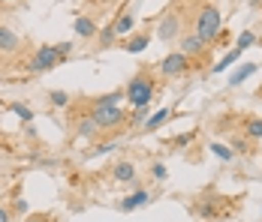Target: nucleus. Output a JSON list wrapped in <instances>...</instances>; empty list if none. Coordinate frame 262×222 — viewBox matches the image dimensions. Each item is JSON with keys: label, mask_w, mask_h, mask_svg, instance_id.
<instances>
[{"label": "nucleus", "mask_w": 262, "mask_h": 222, "mask_svg": "<svg viewBox=\"0 0 262 222\" xmlns=\"http://www.w3.org/2000/svg\"><path fill=\"white\" fill-rule=\"evenodd\" d=\"M127 102H130L133 108H145V105H151V99L157 93V81H154V75L151 69H142V72L130 78V84H127Z\"/></svg>", "instance_id": "f257e3e1"}, {"label": "nucleus", "mask_w": 262, "mask_h": 222, "mask_svg": "<svg viewBox=\"0 0 262 222\" xmlns=\"http://www.w3.org/2000/svg\"><path fill=\"white\" fill-rule=\"evenodd\" d=\"M220 30H223L220 9H217L214 3H202V9H199V15H196V24H193V33H199L208 45H214L217 36H220Z\"/></svg>", "instance_id": "f03ea898"}, {"label": "nucleus", "mask_w": 262, "mask_h": 222, "mask_svg": "<svg viewBox=\"0 0 262 222\" xmlns=\"http://www.w3.org/2000/svg\"><path fill=\"white\" fill-rule=\"evenodd\" d=\"M91 117L97 120L100 126V132H121V129H127V120H130V114L124 111V105H108V108H94L91 111Z\"/></svg>", "instance_id": "7ed1b4c3"}, {"label": "nucleus", "mask_w": 262, "mask_h": 222, "mask_svg": "<svg viewBox=\"0 0 262 222\" xmlns=\"http://www.w3.org/2000/svg\"><path fill=\"white\" fill-rule=\"evenodd\" d=\"M60 60H63V57H60V51L54 48V45H39V48L27 57L25 69L33 72V75H42V72H49V69H54Z\"/></svg>", "instance_id": "20e7f679"}, {"label": "nucleus", "mask_w": 262, "mask_h": 222, "mask_svg": "<svg viewBox=\"0 0 262 222\" xmlns=\"http://www.w3.org/2000/svg\"><path fill=\"white\" fill-rule=\"evenodd\" d=\"M181 36H184V18L178 15V9H166L157 21V39H163V42H178Z\"/></svg>", "instance_id": "39448f33"}, {"label": "nucleus", "mask_w": 262, "mask_h": 222, "mask_svg": "<svg viewBox=\"0 0 262 222\" xmlns=\"http://www.w3.org/2000/svg\"><path fill=\"white\" fill-rule=\"evenodd\" d=\"M190 57L187 54H181V51H169L163 60H160V66H157V72L163 75V78H178V75L184 72H190Z\"/></svg>", "instance_id": "423d86ee"}, {"label": "nucleus", "mask_w": 262, "mask_h": 222, "mask_svg": "<svg viewBox=\"0 0 262 222\" xmlns=\"http://www.w3.org/2000/svg\"><path fill=\"white\" fill-rule=\"evenodd\" d=\"M208 48V42L199 36V33H193V30H184V36L178 39V51L187 54V57H202Z\"/></svg>", "instance_id": "0eeeda50"}, {"label": "nucleus", "mask_w": 262, "mask_h": 222, "mask_svg": "<svg viewBox=\"0 0 262 222\" xmlns=\"http://www.w3.org/2000/svg\"><path fill=\"white\" fill-rule=\"evenodd\" d=\"M112 174H115V180H118V183H139V168H136V162H130V159L115 162Z\"/></svg>", "instance_id": "6e6552de"}, {"label": "nucleus", "mask_w": 262, "mask_h": 222, "mask_svg": "<svg viewBox=\"0 0 262 222\" xmlns=\"http://www.w3.org/2000/svg\"><path fill=\"white\" fill-rule=\"evenodd\" d=\"M73 30H76L79 39H97V36H100V24H97L91 15H79L76 24H73Z\"/></svg>", "instance_id": "1a4fd4ad"}, {"label": "nucleus", "mask_w": 262, "mask_h": 222, "mask_svg": "<svg viewBox=\"0 0 262 222\" xmlns=\"http://www.w3.org/2000/svg\"><path fill=\"white\" fill-rule=\"evenodd\" d=\"M18 48H21V39H18V33L0 24V51H3V54H12V51H18Z\"/></svg>", "instance_id": "9d476101"}, {"label": "nucleus", "mask_w": 262, "mask_h": 222, "mask_svg": "<svg viewBox=\"0 0 262 222\" xmlns=\"http://www.w3.org/2000/svg\"><path fill=\"white\" fill-rule=\"evenodd\" d=\"M148 201H151V192H148V189H136L133 195H127L124 201H121V210L130 213V210H136V207H145Z\"/></svg>", "instance_id": "9b49d317"}, {"label": "nucleus", "mask_w": 262, "mask_h": 222, "mask_svg": "<svg viewBox=\"0 0 262 222\" xmlns=\"http://www.w3.org/2000/svg\"><path fill=\"white\" fill-rule=\"evenodd\" d=\"M148 42H151V33H133L130 39L124 42V51H130V54H139V51H145L148 48Z\"/></svg>", "instance_id": "f8f14e48"}, {"label": "nucleus", "mask_w": 262, "mask_h": 222, "mask_svg": "<svg viewBox=\"0 0 262 222\" xmlns=\"http://www.w3.org/2000/svg\"><path fill=\"white\" fill-rule=\"evenodd\" d=\"M127 102V93L124 90H112V93H103V96L94 99V108H108V105H121Z\"/></svg>", "instance_id": "ddd939ff"}, {"label": "nucleus", "mask_w": 262, "mask_h": 222, "mask_svg": "<svg viewBox=\"0 0 262 222\" xmlns=\"http://www.w3.org/2000/svg\"><path fill=\"white\" fill-rule=\"evenodd\" d=\"M76 132H79L81 138H97V135H100V126H97V120L88 114V117H81L79 124H76Z\"/></svg>", "instance_id": "4468645a"}, {"label": "nucleus", "mask_w": 262, "mask_h": 222, "mask_svg": "<svg viewBox=\"0 0 262 222\" xmlns=\"http://www.w3.org/2000/svg\"><path fill=\"white\" fill-rule=\"evenodd\" d=\"M133 27H136V15H133V12H121V15L115 18V30H118V36H130Z\"/></svg>", "instance_id": "2eb2a0df"}, {"label": "nucleus", "mask_w": 262, "mask_h": 222, "mask_svg": "<svg viewBox=\"0 0 262 222\" xmlns=\"http://www.w3.org/2000/svg\"><path fill=\"white\" fill-rule=\"evenodd\" d=\"M169 117H172V111H169V108H160V111L154 114V117H148V120H145V126H142V132H154V129H160V126L166 124Z\"/></svg>", "instance_id": "dca6fc26"}, {"label": "nucleus", "mask_w": 262, "mask_h": 222, "mask_svg": "<svg viewBox=\"0 0 262 222\" xmlns=\"http://www.w3.org/2000/svg\"><path fill=\"white\" fill-rule=\"evenodd\" d=\"M241 132H244L250 141H259V138H262V117H247Z\"/></svg>", "instance_id": "f3484780"}, {"label": "nucleus", "mask_w": 262, "mask_h": 222, "mask_svg": "<svg viewBox=\"0 0 262 222\" xmlns=\"http://www.w3.org/2000/svg\"><path fill=\"white\" fill-rule=\"evenodd\" d=\"M256 42H259V39H256V33H253V30H241V36L235 39V51L244 54V51L250 48V45H256Z\"/></svg>", "instance_id": "a211bd4d"}, {"label": "nucleus", "mask_w": 262, "mask_h": 222, "mask_svg": "<svg viewBox=\"0 0 262 222\" xmlns=\"http://www.w3.org/2000/svg\"><path fill=\"white\" fill-rule=\"evenodd\" d=\"M196 210H199V216H205V219H211V216H217V198H202L199 204H196Z\"/></svg>", "instance_id": "6ab92c4d"}, {"label": "nucleus", "mask_w": 262, "mask_h": 222, "mask_svg": "<svg viewBox=\"0 0 262 222\" xmlns=\"http://www.w3.org/2000/svg\"><path fill=\"white\" fill-rule=\"evenodd\" d=\"M97 42H100L103 48H108V45H115V42H118V30H115V21H112L108 27H103V30H100Z\"/></svg>", "instance_id": "aec40b11"}, {"label": "nucleus", "mask_w": 262, "mask_h": 222, "mask_svg": "<svg viewBox=\"0 0 262 222\" xmlns=\"http://www.w3.org/2000/svg\"><path fill=\"white\" fill-rule=\"evenodd\" d=\"M253 72H256V63H244L241 69H235V72H232V78H229V87H238L247 75H253Z\"/></svg>", "instance_id": "412c9836"}, {"label": "nucleus", "mask_w": 262, "mask_h": 222, "mask_svg": "<svg viewBox=\"0 0 262 222\" xmlns=\"http://www.w3.org/2000/svg\"><path fill=\"white\" fill-rule=\"evenodd\" d=\"M232 150H235V153H241V156H247V153H250V138H247V135H244V132H241V135H232Z\"/></svg>", "instance_id": "4be33fe9"}, {"label": "nucleus", "mask_w": 262, "mask_h": 222, "mask_svg": "<svg viewBox=\"0 0 262 222\" xmlns=\"http://www.w3.org/2000/svg\"><path fill=\"white\" fill-rule=\"evenodd\" d=\"M208 150L214 153V156H217V159H223V162H232V159H235V150L226 147V144H217V141H214Z\"/></svg>", "instance_id": "5701e85b"}, {"label": "nucleus", "mask_w": 262, "mask_h": 222, "mask_svg": "<svg viewBox=\"0 0 262 222\" xmlns=\"http://www.w3.org/2000/svg\"><path fill=\"white\" fill-rule=\"evenodd\" d=\"M49 102L54 108H67L70 105V93L67 90H49Z\"/></svg>", "instance_id": "b1692460"}, {"label": "nucleus", "mask_w": 262, "mask_h": 222, "mask_svg": "<svg viewBox=\"0 0 262 222\" xmlns=\"http://www.w3.org/2000/svg\"><path fill=\"white\" fill-rule=\"evenodd\" d=\"M238 57H241V51H229V54H226V57H223V60H217V63H214V72H223V69H229V66H232V63H235Z\"/></svg>", "instance_id": "393cba45"}, {"label": "nucleus", "mask_w": 262, "mask_h": 222, "mask_svg": "<svg viewBox=\"0 0 262 222\" xmlns=\"http://www.w3.org/2000/svg\"><path fill=\"white\" fill-rule=\"evenodd\" d=\"M145 114H148V105L145 108H133L130 120H127V129H139V126H145L142 120H145Z\"/></svg>", "instance_id": "a878e982"}, {"label": "nucleus", "mask_w": 262, "mask_h": 222, "mask_svg": "<svg viewBox=\"0 0 262 222\" xmlns=\"http://www.w3.org/2000/svg\"><path fill=\"white\" fill-rule=\"evenodd\" d=\"M9 108H12V111H15V114H18V117H21V120H27V124H30V120H33V111H30V108H27V105H21V102H12V105H9Z\"/></svg>", "instance_id": "bb28decb"}, {"label": "nucleus", "mask_w": 262, "mask_h": 222, "mask_svg": "<svg viewBox=\"0 0 262 222\" xmlns=\"http://www.w3.org/2000/svg\"><path fill=\"white\" fill-rule=\"evenodd\" d=\"M151 177H154V180H166V177H169V168H166L163 162H154V165H151Z\"/></svg>", "instance_id": "cd10ccee"}, {"label": "nucleus", "mask_w": 262, "mask_h": 222, "mask_svg": "<svg viewBox=\"0 0 262 222\" xmlns=\"http://www.w3.org/2000/svg\"><path fill=\"white\" fill-rule=\"evenodd\" d=\"M12 213H21V216L27 213V201L21 198V192H18V195L12 198Z\"/></svg>", "instance_id": "c85d7f7f"}, {"label": "nucleus", "mask_w": 262, "mask_h": 222, "mask_svg": "<svg viewBox=\"0 0 262 222\" xmlns=\"http://www.w3.org/2000/svg\"><path fill=\"white\" fill-rule=\"evenodd\" d=\"M193 138H196L193 132H181V135H178L172 144H175V147H187V144H193Z\"/></svg>", "instance_id": "c756f323"}, {"label": "nucleus", "mask_w": 262, "mask_h": 222, "mask_svg": "<svg viewBox=\"0 0 262 222\" xmlns=\"http://www.w3.org/2000/svg\"><path fill=\"white\" fill-rule=\"evenodd\" d=\"M108 150H115V141H103V144H94V147H91V153H94V156H103V153H108Z\"/></svg>", "instance_id": "7c9ffc66"}, {"label": "nucleus", "mask_w": 262, "mask_h": 222, "mask_svg": "<svg viewBox=\"0 0 262 222\" xmlns=\"http://www.w3.org/2000/svg\"><path fill=\"white\" fill-rule=\"evenodd\" d=\"M54 48L60 51V57H70V54H73V42H57Z\"/></svg>", "instance_id": "2f4dec72"}, {"label": "nucleus", "mask_w": 262, "mask_h": 222, "mask_svg": "<svg viewBox=\"0 0 262 222\" xmlns=\"http://www.w3.org/2000/svg\"><path fill=\"white\" fill-rule=\"evenodd\" d=\"M0 222H12V210H9L3 201H0Z\"/></svg>", "instance_id": "473e14b6"}, {"label": "nucleus", "mask_w": 262, "mask_h": 222, "mask_svg": "<svg viewBox=\"0 0 262 222\" xmlns=\"http://www.w3.org/2000/svg\"><path fill=\"white\" fill-rule=\"evenodd\" d=\"M49 219H52V216H30L27 222H49Z\"/></svg>", "instance_id": "72a5a7b5"}, {"label": "nucleus", "mask_w": 262, "mask_h": 222, "mask_svg": "<svg viewBox=\"0 0 262 222\" xmlns=\"http://www.w3.org/2000/svg\"><path fill=\"white\" fill-rule=\"evenodd\" d=\"M259 3H262V0H250V6H259Z\"/></svg>", "instance_id": "f704fd0d"}, {"label": "nucleus", "mask_w": 262, "mask_h": 222, "mask_svg": "<svg viewBox=\"0 0 262 222\" xmlns=\"http://www.w3.org/2000/svg\"><path fill=\"white\" fill-rule=\"evenodd\" d=\"M259 45H262V39H259Z\"/></svg>", "instance_id": "c9c22d12"}, {"label": "nucleus", "mask_w": 262, "mask_h": 222, "mask_svg": "<svg viewBox=\"0 0 262 222\" xmlns=\"http://www.w3.org/2000/svg\"><path fill=\"white\" fill-rule=\"evenodd\" d=\"M259 96H262V90H259Z\"/></svg>", "instance_id": "e433bc0d"}]
</instances>
